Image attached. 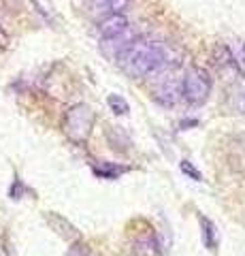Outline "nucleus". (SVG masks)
<instances>
[{
    "label": "nucleus",
    "mask_w": 245,
    "mask_h": 256,
    "mask_svg": "<svg viewBox=\"0 0 245 256\" xmlns=\"http://www.w3.org/2000/svg\"><path fill=\"white\" fill-rule=\"evenodd\" d=\"M117 62L122 64L124 73H128L130 77L143 79V77H152V75L167 68L169 54H167V47H162L156 41L134 38V41L122 52Z\"/></svg>",
    "instance_id": "nucleus-1"
},
{
    "label": "nucleus",
    "mask_w": 245,
    "mask_h": 256,
    "mask_svg": "<svg viewBox=\"0 0 245 256\" xmlns=\"http://www.w3.org/2000/svg\"><path fill=\"white\" fill-rule=\"evenodd\" d=\"M94 111L79 102V105H73L66 114H64V120H62V128H64V134L75 141V143H85L88 137L92 134V128H94Z\"/></svg>",
    "instance_id": "nucleus-2"
},
{
    "label": "nucleus",
    "mask_w": 245,
    "mask_h": 256,
    "mask_svg": "<svg viewBox=\"0 0 245 256\" xmlns=\"http://www.w3.org/2000/svg\"><path fill=\"white\" fill-rule=\"evenodd\" d=\"M181 92H184V98L192 105H203L205 100L209 98L211 94V77L205 68H190L186 77L181 79Z\"/></svg>",
    "instance_id": "nucleus-3"
},
{
    "label": "nucleus",
    "mask_w": 245,
    "mask_h": 256,
    "mask_svg": "<svg viewBox=\"0 0 245 256\" xmlns=\"http://www.w3.org/2000/svg\"><path fill=\"white\" fill-rule=\"evenodd\" d=\"M181 96H184V92H181V79L173 75L171 70L167 73V77H160V82L154 86V98L160 105L173 107L181 100Z\"/></svg>",
    "instance_id": "nucleus-4"
},
{
    "label": "nucleus",
    "mask_w": 245,
    "mask_h": 256,
    "mask_svg": "<svg viewBox=\"0 0 245 256\" xmlns=\"http://www.w3.org/2000/svg\"><path fill=\"white\" fill-rule=\"evenodd\" d=\"M134 32H132V28H128V30H124L122 34H117V36H111V38H102L100 41V50H102V54L107 56V58H111V60H117L122 56V52L128 47L132 41H134Z\"/></svg>",
    "instance_id": "nucleus-5"
},
{
    "label": "nucleus",
    "mask_w": 245,
    "mask_h": 256,
    "mask_svg": "<svg viewBox=\"0 0 245 256\" xmlns=\"http://www.w3.org/2000/svg\"><path fill=\"white\" fill-rule=\"evenodd\" d=\"M45 222L49 224V228L53 230L56 235H60L62 239H66V242H75L79 237V230L73 222H68L64 216L60 214H53V212H47L45 214Z\"/></svg>",
    "instance_id": "nucleus-6"
},
{
    "label": "nucleus",
    "mask_w": 245,
    "mask_h": 256,
    "mask_svg": "<svg viewBox=\"0 0 245 256\" xmlns=\"http://www.w3.org/2000/svg\"><path fill=\"white\" fill-rule=\"evenodd\" d=\"M130 28V22L126 18L124 13H109L105 20H100L98 24V30H100V36L102 38H111V36H117L122 34L124 30Z\"/></svg>",
    "instance_id": "nucleus-7"
},
{
    "label": "nucleus",
    "mask_w": 245,
    "mask_h": 256,
    "mask_svg": "<svg viewBox=\"0 0 245 256\" xmlns=\"http://www.w3.org/2000/svg\"><path fill=\"white\" fill-rule=\"evenodd\" d=\"M134 252L139 256H158L160 248H158V242H156V235L154 233H145L141 235L137 242H134Z\"/></svg>",
    "instance_id": "nucleus-8"
},
{
    "label": "nucleus",
    "mask_w": 245,
    "mask_h": 256,
    "mask_svg": "<svg viewBox=\"0 0 245 256\" xmlns=\"http://www.w3.org/2000/svg\"><path fill=\"white\" fill-rule=\"evenodd\" d=\"M201 226H203V242L209 250H216L218 244H220V237H218V226L213 224L209 218L201 216Z\"/></svg>",
    "instance_id": "nucleus-9"
},
{
    "label": "nucleus",
    "mask_w": 245,
    "mask_h": 256,
    "mask_svg": "<svg viewBox=\"0 0 245 256\" xmlns=\"http://www.w3.org/2000/svg\"><path fill=\"white\" fill-rule=\"evenodd\" d=\"M126 169L124 166H115V164H98V166H94V173L98 175V178H105V180H115V178H120V175L124 173Z\"/></svg>",
    "instance_id": "nucleus-10"
},
{
    "label": "nucleus",
    "mask_w": 245,
    "mask_h": 256,
    "mask_svg": "<svg viewBox=\"0 0 245 256\" xmlns=\"http://www.w3.org/2000/svg\"><path fill=\"white\" fill-rule=\"evenodd\" d=\"M107 102H109V107H111V111H113L115 116H126L130 111L128 102H126V98H122L120 94H109Z\"/></svg>",
    "instance_id": "nucleus-11"
},
{
    "label": "nucleus",
    "mask_w": 245,
    "mask_h": 256,
    "mask_svg": "<svg viewBox=\"0 0 245 256\" xmlns=\"http://www.w3.org/2000/svg\"><path fill=\"white\" fill-rule=\"evenodd\" d=\"M179 169H181V173H186V175H190V178H192V180H196V182H201V180H203V175H201V171H196V169H194V166H192V162H190V160H181Z\"/></svg>",
    "instance_id": "nucleus-12"
},
{
    "label": "nucleus",
    "mask_w": 245,
    "mask_h": 256,
    "mask_svg": "<svg viewBox=\"0 0 245 256\" xmlns=\"http://www.w3.org/2000/svg\"><path fill=\"white\" fill-rule=\"evenodd\" d=\"M85 6H88L92 13H102L109 9V0H85Z\"/></svg>",
    "instance_id": "nucleus-13"
},
{
    "label": "nucleus",
    "mask_w": 245,
    "mask_h": 256,
    "mask_svg": "<svg viewBox=\"0 0 245 256\" xmlns=\"http://www.w3.org/2000/svg\"><path fill=\"white\" fill-rule=\"evenodd\" d=\"M130 0H109V11L111 13H122L128 6Z\"/></svg>",
    "instance_id": "nucleus-14"
},
{
    "label": "nucleus",
    "mask_w": 245,
    "mask_h": 256,
    "mask_svg": "<svg viewBox=\"0 0 245 256\" xmlns=\"http://www.w3.org/2000/svg\"><path fill=\"white\" fill-rule=\"evenodd\" d=\"M68 256H90V250H88V246H83V244H75L70 248Z\"/></svg>",
    "instance_id": "nucleus-15"
},
{
    "label": "nucleus",
    "mask_w": 245,
    "mask_h": 256,
    "mask_svg": "<svg viewBox=\"0 0 245 256\" xmlns=\"http://www.w3.org/2000/svg\"><path fill=\"white\" fill-rule=\"evenodd\" d=\"M0 45H6V34L0 30Z\"/></svg>",
    "instance_id": "nucleus-16"
},
{
    "label": "nucleus",
    "mask_w": 245,
    "mask_h": 256,
    "mask_svg": "<svg viewBox=\"0 0 245 256\" xmlns=\"http://www.w3.org/2000/svg\"><path fill=\"white\" fill-rule=\"evenodd\" d=\"M241 143H243V148H245V134H243V137H241Z\"/></svg>",
    "instance_id": "nucleus-17"
}]
</instances>
